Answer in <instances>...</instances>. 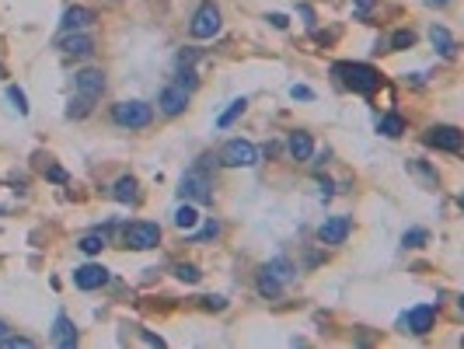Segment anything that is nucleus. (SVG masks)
I'll list each match as a JSON object with an SVG mask.
<instances>
[{"mask_svg": "<svg viewBox=\"0 0 464 349\" xmlns=\"http://www.w3.org/2000/svg\"><path fill=\"white\" fill-rule=\"evenodd\" d=\"M336 74L342 77V84L356 94H374L380 87V74L370 67V63H338Z\"/></svg>", "mask_w": 464, "mask_h": 349, "instance_id": "f257e3e1", "label": "nucleus"}, {"mask_svg": "<svg viewBox=\"0 0 464 349\" xmlns=\"http://www.w3.org/2000/svg\"><path fill=\"white\" fill-rule=\"evenodd\" d=\"M150 119H154V109L147 101H119L112 109V123L123 130H143L150 126Z\"/></svg>", "mask_w": 464, "mask_h": 349, "instance_id": "f03ea898", "label": "nucleus"}, {"mask_svg": "<svg viewBox=\"0 0 464 349\" xmlns=\"http://www.w3.org/2000/svg\"><path fill=\"white\" fill-rule=\"evenodd\" d=\"M178 196L189 199V203H213V178L203 168H189V172L182 174Z\"/></svg>", "mask_w": 464, "mask_h": 349, "instance_id": "7ed1b4c3", "label": "nucleus"}, {"mask_svg": "<svg viewBox=\"0 0 464 349\" xmlns=\"http://www.w3.org/2000/svg\"><path fill=\"white\" fill-rule=\"evenodd\" d=\"M123 241L133 252H150V248L161 245V227L150 223V220H136V223H129L126 231H123Z\"/></svg>", "mask_w": 464, "mask_h": 349, "instance_id": "20e7f679", "label": "nucleus"}, {"mask_svg": "<svg viewBox=\"0 0 464 349\" xmlns=\"http://www.w3.org/2000/svg\"><path fill=\"white\" fill-rule=\"evenodd\" d=\"M220 165H227V168H255L258 165V150L248 140H227L223 150H220Z\"/></svg>", "mask_w": 464, "mask_h": 349, "instance_id": "39448f33", "label": "nucleus"}, {"mask_svg": "<svg viewBox=\"0 0 464 349\" xmlns=\"http://www.w3.org/2000/svg\"><path fill=\"white\" fill-rule=\"evenodd\" d=\"M220 7L216 4H203L196 14H192V25H189V32H192V39H213L216 32H220Z\"/></svg>", "mask_w": 464, "mask_h": 349, "instance_id": "423d86ee", "label": "nucleus"}, {"mask_svg": "<svg viewBox=\"0 0 464 349\" xmlns=\"http://www.w3.org/2000/svg\"><path fill=\"white\" fill-rule=\"evenodd\" d=\"M426 147H436V150H447V154H461L464 133L458 126H429L426 130Z\"/></svg>", "mask_w": 464, "mask_h": 349, "instance_id": "0eeeda50", "label": "nucleus"}, {"mask_svg": "<svg viewBox=\"0 0 464 349\" xmlns=\"http://www.w3.org/2000/svg\"><path fill=\"white\" fill-rule=\"evenodd\" d=\"M353 231V220L349 217H328L321 227H318V241L321 245H342Z\"/></svg>", "mask_w": 464, "mask_h": 349, "instance_id": "6e6552de", "label": "nucleus"}, {"mask_svg": "<svg viewBox=\"0 0 464 349\" xmlns=\"http://www.w3.org/2000/svg\"><path fill=\"white\" fill-rule=\"evenodd\" d=\"M402 321H405V328H409L412 336H426V332L433 328V321H436V307H433V304L412 307V311H409Z\"/></svg>", "mask_w": 464, "mask_h": 349, "instance_id": "1a4fd4ad", "label": "nucleus"}, {"mask_svg": "<svg viewBox=\"0 0 464 349\" xmlns=\"http://www.w3.org/2000/svg\"><path fill=\"white\" fill-rule=\"evenodd\" d=\"M158 105H161V112L165 116H182L185 109H189V91L182 84H171L161 91V98H158Z\"/></svg>", "mask_w": 464, "mask_h": 349, "instance_id": "9d476101", "label": "nucleus"}, {"mask_svg": "<svg viewBox=\"0 0 464 349\" xmlns=\"http://www.w3.org/2000/svg\"><path fill=\"white\" fill-rule=\"evenodd\" d=\"M74 87H77V94H84V98H101V91H105V74L101 70H94V67H87L81 70L77 77H74Z\"/></svg>", "mask_w": 464, "mask_h": 349, "instance_id": "9b49d317", "label": "nucleus"}, {"mask_svg": "<svg viewBox=\"0 0 464 349\" xmlns=\"http://www.w3.org/2000/svg\"><path fill=\"white\" fill-rule=\"evenodd\" d=\"M56 45H60L67 56H77V60H84V56L94 52V39L84 35V32H63V39H60Z\"/></svg>", "mask_w": 464, "mask_h": 349, "instance_id": "f8f14e48", "label": "nucleus"}, {"mask_svg": "<svg viewBox=\"0 0 464 349\" xmlns=\"http://www.w3.org/2000/svg\"><path fill=\"white\" fill-rule=\"evenodd\" d=\"M74 283L81 287V290H98V287H105L109 283V269L105 265H81V269H74Z\"/></svg>", "mask_w": 464, "mask_h": 349, "instance_id": "ddd939ff", "label": "nucleus"}, {"mask_svg": "<svg viewBox=\"0 0 464 349\" xmlns=\"http://www.w3.org/2000/svg\"><path fill=\"white\" fill-rule=\"evenodd\" d=\"M53 343L60 349L77 346V328H74V321H70L67 314H56V321H53Z\"/></svg>", "mask_w": 464, "mask_h": 349, "instance_id": "4468645a", "label": "nucleus"}, {"mask_svg": "<svg viewBox=\"0 0 464 349\" xmlns=\"http://www.w3.org/2000/svg\"><path fill=\"white\" fill-rule=\"evenodd\" d=\"M91 21H94V11H91V7H67L60 25H63V32H84Z\"/></svg>", "mask_w": 464, "mask_h": 349, "instance_id": "2eb2a0df", "label": "nucleus"}, {"mask_svg": "<svg viewBox=\"0 0 464 349\" xmlns=\"http://www.w3.org/2000/svg\"><path fill=\"white\" fill-rule=\"evenodd\" d=\"M429 39H433V45H436V52L443 56V60H454V52H458V43H454V35L443 28V25H433L429 28Z\"/></svg>", "mask_w": 464, "mask_h": 349, "instance_id": "dca6fc26", "label": "nucleus"}, {"mask_svg": "<svg viewBox=\"0 0 464 349\" xmlns=\"http://www.w3.org/2000/svg\"><path fill=\"white\" fill-rule=\"evenodd\" d=\"M287 150L294 154V161H307V157L314 154V140H311V133H290Z\"/></svg>", "mask_w": 464, "mask_h": 349, "instance_id": "f3484780", "label": "nucleus"}, {"mask_svg": "<svg viewBox=\"0 0 464 349\" xmlns=\"http://www.w3.org/2000/svg\"><path fill=\"white\" fill-rule=\"evenodd\" d=\"M112 196H116L119 203H136V199H140V185H136V178L123 174V178L112 185Z\"/></svg>", "mask_w": 464, "mask_h": 349, "instance_id": "a211bd4d", "label": "nucleus"}, {"mask_svg": "<svg viewBox=\"0 0 464 349\" xmlns=\"http://www.w3.org/2000/svg\"><path fill=\"white\" fill-rule=\"evenodd\" d=\"M377 133L380 136H387V140H398V136L405 133V119H402L398 112H387V116H380Z\"/></svg>", "mask_w": 464, "mask_h": 349, "instance_id": "6ab92c4d", "label": "nucleus"}, {"mask_svg": "<svg viewBox=\"0 0 464 349\" xmlns=\"http://www.w3.org/2000/svg\"><path fill=\"white\" fill-rule=\"evenodd\" d=\"M265 272H269L272 279H280V283H290L297 269H294V262H290V259H283V255H280V259L265 262Z\"/></svg>", "mask_w": 464, "mask_h": 349, "instance_id": "aec40b11", "label": "nucleus"}, {"mask_svg": "<svg viewBox=\"0 0 464 349\" xmlns=\"http://www.w3.org/2000/svg\"><path fill=\"white\" fill-rule=\"evenodd\" d=\"M245 109H248V101H245V98H234V101H231V105H227V109L216 116V126H220V130H227V126H231V123H234V119L245 112Z\"/></svg>", "mask_w": 464, "mask_h": 349, "instance_id": "412c9836", "label": "nucleus"}, {"mask_svg": "<svg viewBox=\"0 0 464 349\" xmlns=\"http://www.w3.org/2000/svg\"><path fill=\"white\" fill-rule=\"evenodd\" d=\"M196 223H199L196 206H189V203H185V206H178V210H175V227H178V231H192Z\"/></svg>", "mask_w": 464, "mask_h": 349, "instance_id": "4be33fe9", "label": "nucleus"}, {"mask_svg": "<svg viewBox=\"0 0 464 349\" xmlns=\"http://www.w3.org/2000/svg\"><path fill=\"white\" fill-rule=\"evenodd\" d=\"M258 294H262V297H280V294H283V283L272 279V276L262 269V272H258Z\"/></svg>", "mask_w": 464, "mask_h": 349, "instance_id": "5701e85b", "label": "nucleus"}, {"mask_svg": "<svg viewBox=\"0 0 464 349\" xmlns=\"http://www.w3.org/2000/svg\"><path fill=\"white\" fill-rule=\"evenodd\" d=\"M105 245H109V241H105V234H98V231H94V234H84V238H81V245H77V248H81L84 255H98Z\"/></svg>", "mask_w": 464, "mask_h": 349, "instance_id": "b1692460", "label": "nucleus"}, {"mask_svg": "<svg viewBox=\"0 0 464 349\" xmlns=\"http://www.w3.org/2000/svg\"><path fill=\"white\" fill-rule=\"evenodd\" d=\"M175 276H178L182 283H199V279H203L199 265H192V262H178V265H175Z\"/></svg>", "mask_w": 464, "mask_h": 349, "instance_id": "393cba45", "label": "nucleus"}, {"mask_svg": "<svg viewBox=\"0 0 464 349\" xmlns=\"http://www.w3.org/2000/svg\"><path fill=\"white\" fill-rule=\"evenodd\" d=\"M87 112H91V98H84V94L70 98V109H67V116H70V119H84Z\"/></svg>", "mask_w": 464, "mask_h": 349, "instance_id": "a878e982", "label": "nucleus"}, {"mask_svg": "<svg viewBox=\"0 0 464 349\" xmlns=\"http://www.w3.org/2000/svg\"><path fill=\"white\" fill-rule=\"evenodd\" d=\"M429 241V231H422V227H416V231H405V238H402V245L405 248H422Z\"/></svg>", "mask_w": 464, "mask_h": 349, "instance_id": "bb28decb", "label": "nucleus"}, {"mask_svg": "<svg viewBox=\"0 0 464 349\" xmlns=\"http://www.w3.org/2000/svg\"><path fill=\"white\" fill-rule=\"evenodd\" d=\"M0 346H7V349H32L35 346V339H28V336H0Z\"/></svg>", "mask_w": 464, "mask_h": 349, "instance_id": "cd10ccee", "label": "nucleus"}, {"mask_svg": "<svg viewBox=\"0 0 464 349\" xmlns=\"http://www.w3.org/2000/svg\"><path fill=\"white\" fill-rule=\"evenodd\" d=\"M7 98H11V105H14V109H18L21 116L28 112V98H25V91H21L18 84H11V87H7Z\"/></svg>", "mask_w": 464, "mask_h": 349, "instance_id": "c85d7f7f", "label": "nucleus"}, {"mask_svg": "<svg viewBox=\"0 0 464 349\" xmlns=\"http://www.w3.org/2000/svg\"><path fill=\"white\" fill-rule=\"evenodd\" d=\"M412 45H416V32H394L391 49H412Z\"/></svg>", "mask_w": 464, "mask_h": 349, "instance_id": "c756f323", "label": "nucleus"}, {"mask_svg": "<svg viewBox=\"0 0 464 349\" xmlns=\"http://www.w3.org/2000/svg\"><path fill=\"white\" fill-rule=\"evenodd\" d=\"M45 178H53V182H67V172H63L60 165H45Z\"/></svg>", "mask_w": 464, "mask_h": 349, "instance_id": "7c9ffc66", "label": "nucleus"}, {"mask_svg": "<svg viewBox=\"0 0 464 349\" xmlns=\"http://www.w3.org/2000/svg\"><path fill=\"white\" fill-rule=\"evenodd\" d=\"M290 94L300 98V101H311V98H314V91H311V87H304V84H294V87H290Z\"/></svg>", "mask_w": 464, "mask_h": 349, "instance_id": "2f4dec72", "label": "nucleus"}, {"mask_svg": "<svg viewBox=\"0 0 464 349\" xmlns=\"http://www.w3.org/2000/svg\"><path fill=\"white\" fill-rule=\"evenodd\" d=\"M203 307H210V311H223L227 301H223V297H203Z\"/></svg>", "mask_w": 464, "mask_h": 349, "instance_id": "473e14b6", "label": "nucleus"}, {"mask_svg": "<svg viewBox=\"0 0 464 349\" xmlns=\"http://www.w3.org/2000/svg\"><path fill=\"white\" fill-rule=\"evenodd\" d=\"M216 234H220V223H216V220H210V223L199 231V238H216Z\"/></svg>", "mask_w": 464, "mask_h": 349, "instance_id": "72a5a7b5", "label": "nucleus"}, {"mask_svg": "<svg viewBox=\"0 0 464 349\" xmlns=\"http://www.w3.org/2000/svg\"><path fill=\"white\" fill-rule=\"evenodd\" d=\"M269 21H272V28H287V25H290L287 14H269Z\"/></svg>", "mask_w": 464, "mask_h": 349, "instance_id": "f704fd0d", "label": "nucleus"}, {"mask_svg": "<svg viewBox=\"0 0 464 349\" xmlns=\"http://www.w3.org/2000/svg\"><path fill=\"white\" fill-rule=\"evenodd\" d=\"M143 343H150V346H165L161 336H150V332H143Z\"/></svg>", "mask_w": 464, "mask_h": 349, "instance_id": "c9c22d12", "label": "nucleus"}, {"mask_svg": "<svg viewBox=\"0 0 464 349\" xmlns=\"http://www.w3.org/2000/svg\"><path fill=\"white\" fill-rule=\"evenodd\" d=\"M4 332H7V325H4V321H0V336H4Z\"/></svg>", "mask_w": 464, "mask_h": 349, "instance_id": "e433bc0d", "label": "nucleus"}, {"mask_svg": "<svg viewBox=\"0 0 464 349\" xmlns=\"http://www.w3.org/2000/svg\"><path fill=\"white\" fill-rule=\"evenodd\" d=\"M433 4H447V0H433Z\"/></svg>", "mask_w": 464, "mask_h": 349, "instance_id": "4c0bfd02", "label": "nucleus"}, {"mask_svg": "<svg viewBox=\"0 0 464 349\" xmlns=\"http://www.w3.org/2000/svg\"><path fill=\"white\" fill-rule=\"evenodd\" d=\"M0 214H4V210H0Z\"/></svg>", "mask_w": 464, "mask_h": 349, "instance_id": "58836bf2", "label": "nucleus"}]
</instances>
